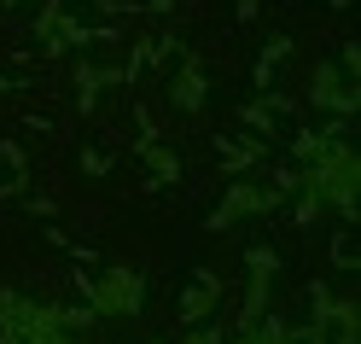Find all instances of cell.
I'll list each match as a JSON object with an SVG mask.
<instances>
[{
	"mask_svg": "<svg viewBox=\"0 0 361 344\" xmlns=\"http://www.w3.org/2000/svg\"><path fill=\"white\" fill-rule=\"evenodd\" d=\"M105 170H111L105 152H82V175H105Z\"/></svg>",
	"mask_w": 361,
	"mask_h": 344,
	"instance_id": "obj_10",
	"label": "cell"
},
{
	"mask_svg": "<svg viewBox=\"0 0 361 344\" xmlns=\"http://www.w3.org/2000/svg\"><path fill=\"white\" fill-rule=\"evenodd\" d=\"M76 292L87 297V309H94L99 321H134L146 309V274H134V268H99V274H76Z\"/></svg>",
	"mask_w": 361,
	"mask_h": 344,
	"instance_id": "obj_2",
	"label": "cell"
},
{
	"mask_svg": "<svg viewBox=\"0 0 361 344\" xmlns=\"http://www.w3.org/2000/svg\"><path fill=\"white\" fill-rule=\"evenodd\" d=\"M180 344H228V333H221L216 321H210V327L198 321V327H187V338H180Z\"/></svg>",
	"mask_w": 361,
	"mask_h": 344,
	"instance_id": "obj_9",
	"label": "cell"
},
{
	"mask_svg": "<svg viewBox=\"0 0 361 344\" xmlns=\"http://www.w3.org/2000/svg\"><path fill=\"white\" fill-rule=\"evenodd\" d=\"M239 117L257 129V141H262V134H274V111H268V100H262V94H257V100H245V105H239Z\"/></svg>",
	"mask_w": 361,
	"mask_h": 344,
	"instance_id": "obj_8",
	"label": "cell"
},
{
	"mask_svg": "<svg viewBox=\"0 0 361 344\" xmlns=\"http://www.w3.org/2000/svg\"><path fill=\"white\" fill-rule=\"evenodd\" d=\"M303 100H309L314 111H332V117H355V105H361V94H355V76L344 71V64H332V59H321V64L309 71Z\"/></svg>",
	"mask_w": 361,
	"mask_h": 344,
	"instance_id": "obj_4",
	"label": "cell"
},
{
	"mask_svg": "<svg viewBox=\"0 0 361 344\" xmlns=\"http://www.w3.org/2000/svg\"><path fill=\"white\" fill-rule=\"evenodd\" d=\"M355 193H361V158L344 134H332L321 158L303 164V187H298V227L314 216H344L355 227Z\"/></svg>",
	"mask_w": 361,
	"mask_h": 344,
	"instance_id": "obj_1",
	"label": "cell"
},
{
	"mask_svg": "<svg viewBox=\"0 0 361 344\" xmlns=\"http://www.w3.org/2000/svg\"><path fill=\"white\" fill-rule=\"evenodd\" d=\"M332 6H350V0H332Z\"/></svg>",
	"mask_w": 361,
	"mask_h": 344,
	"instance_id": "obj_11",
	"label": "cell"
},
{
	"mask_svg": "<svg viewBox=\"0 0 361 344\" xmlns=\"http://www.w3.org/2000/svg\"><path fill=\"white\" fill-rule=\"evenodd\" d=\"M216 304H221V280H216V274H198V280L180 292V321H187V327H198V321L216 315Z\"/></svg>",
	"mask_w": 361,
	"mask_h": 344,
	"instance_id": "obj_6",
	"label": "cell"
},
{
	"mask_svg": "<svg viewBox=\"0 0 361 344\" xmlns=\"http://www.w3.org/2000/svg\"><path fill=\"white\" fill-rule=\"evenodd\" d=\"M210 100V82H204V64H198L192 53L180 59V71H175V82H169V105L175 111H198Z\"/></svg>",
	"mask_w": 361,
	"mask_h": 344,
	"instance_id": "obj_5",
	"label": "cell"
},
{
	"mask_svg": "<svg viewBox=\"0 0 361 344\" xmlns=\"http://www.w3.org/2000/svg\"><path fill=\"white\" fill-rule=\"evenodd\" d=\"M134 152H140V164L152 170L146 187H175V181H180V158H175L169 146H157V141H134Z\"/></svg>",
	"mask_w": 361,
	"mask_h": 344,
	"instance_id": "obj_7",
	"label": "cell"
},
{
	"mask_svg": "<svg viewBox=\"0 0 361 344\" xmlns=\"http://www.w3.org/2000/svg\"><path fill=\"white\" fill-rule=\"evenodd\" d=\"M280 204H286V198H280L274 187H268V181L257 187V181H233V175H228V187H221V204L210 210V234H228V227H239V222L274 216Z\"/></svg>",
	"mask_w": 361,
	"mask_h": 344,
	"instance_id": "obj_3",
	"label": "cell"
},
{
	"mask_svg": "<svg viewBox=\"0 0 361 344\" xmlns=\"http://www.w3.org/2000/svg\"><path fill=\"white\" fill-rule=\"evenodd\" d=\"M6 6H18V0H6Z\"/></svg>",
	"mask_w": 361,
	"mask_h": 344,
	"instance_id": "obj_12",
	"label": "cell"
}]
</instances>
